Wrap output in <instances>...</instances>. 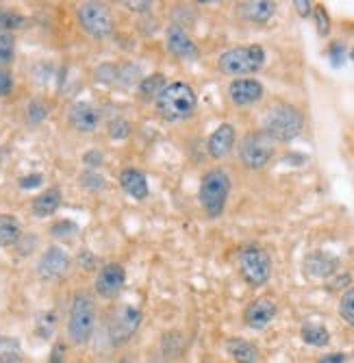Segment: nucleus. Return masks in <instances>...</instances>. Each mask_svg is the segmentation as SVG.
I'll return each mask as SVG.
<instances>
[{
	"instance_id": "nucleus-1",
	"label": "nucleus",
	"mask_w": 354,
	"mask_h": 363,
	"mask_svg": "<svg viewBox=\"0 0 354 363\" xmlns=\"http://www.w3.org/2000/svg\"><path fill=\"white\" fill-rule=\"evenodd\" d=\"M96 324H98V309H96L93 296L85 289L76 291L70 301L68 320H66L68 342L76 348L87 346L96 333Z\"/></svg>"
},
{
	"instance_id": "nucleus-2",
	"label": "nucleus",
	"mask_w": 354,
	"mask_h": 363,
	"mask_svg": "<svg viewBox=\"0 0 354 363\" xmlns=\"http://www.w3.org/2000/svg\"><path fill=\"white\" fill-rule=\"evenodd\" d=\"M198 96L189 83L174 81L168 83V87L161 91V96L154 101L156 113L168 122H183L196 113Z\"/></svg>"
},
{
	"instance_id": "nucleus-3",
	"label": "nucleus",
	"mask_w": 354,
	"mask_h": 363,
	"mask_svg": "<svg viewBox=\"0 0 354 363\" xmlns=\"http://www.w3.org/2000/svg\"><path fill=\"white\" fill-rule=\"evenodd\" d=\"M263 133L272 142H294L304 128V116L298 107L289 103H276L263 116Z\"/></svg>"
},
{
	"instance_id": "nucleus-4",
	"label": "nucleus",
	"mask_w": 354,
	"mask_h": 363,
	"mask_svg": "<svg viewBox=\"0 0 354 363\" xmlns=\"http://www.w3.org/2000/svg\"><path fill=\"white\" fill-rule=\"evenodd\" d=\"M231 196V174L224 168H211L209 172H205L202 181H200V189H198V198L200 205L205 209V213L209 218H219L227 209Z\"/></svg>"
},
{
	"instance_id": "nucleus-5",
	"label": "nucleus",
	"mask_w": 354,
	"mask_h": 363,
	"mask_svg": "<svg viewBox=\"0 0 354 363\" xmlns=\"http://www.w3.org/2000/svg\"><path fill=\"white\" fill-rule=\"evenodd\" d=\"M266 65V48L259 44L237 46L227 52H222L217 59V68L227 77H248L256 74Z\"/></svg>"
},
{
	"instance_id": "nucleus-6",
	"label": "nucleus",
	"mask_w": 354,
	"mask_h": 363,
	"mask_svg": "<svg viewBox=\"0 0 354 363\" xmlns=\"http://www.w3.org/2000/svg\"><path fill=\"white\" fill-rule=\"evenodd\" d=\"M239 274L250 287H263L272 277V257L261 246H244L237 255Z\"/></svg>"
},
{
	"instance_id": "nucleus-7",
	"label": "nucleus",
	"mask_w": 354,
	"mask_h": 363,
	"mask_svg": "<svg viewBox=\"0 0 354 363\" xmlns=\"http://www.w3.org/2000/svg\"><path fill=\"white\" fill-rule=\"evenodd\" d=\"M79 26L93 40H105L113 33L111 9L103 3H81L76 7Z\"/></svg>"
},
{
	"instance_id": "nucleus-8",
	"label": "nucleus",
	"mask_w": 354,
	"mask_h": 363,
	"mask_svg": "<svg viewBox=\"0 0 354 363\" xmlns=\"http://www.w3.org/2000/svg\"><path fill=\"white\" fill-rule=\"evenodd\" d=\"M274 157V142L263 133H248L239 144V161L248 170H263Z\"/></svg>"
},
{
	"instance_id": "nucleus-9",
	"label": "nucleus",
	"mask_w": 354,
	"mask_h": 363,
	"mask_svg": "<svg viewBox=\"0 0 354 363\" xmlns=\"http://www.w3.org/2000/svg\"><path fill=\"white\" fill-rule=\"evenodd\" d=\"M142 320H144V313L137 307H131V305H124L118 311H113L111 320H109V326H107L109 342L113 346L128 344L135 337V333L139 331Z\"/></svg>"
},
{
	"instance_id": "nucleus-10",
	"label": "nucleus",
	"mask_w": 354,
	"mask_h": 363,
	"mask_svg": "<svg viewBox=\"0 0 354 363\" xmlns=\"http://www.w3.org/2000/svg\"><path fill=\"white\" fill-rule=\"evenodd\" d=\"M35 268H38V277L42 281H50V283L52 281H61V279L68 277V272L72 268V259L61 246L52 244V246H48L40 255Z\"/></svg>"
},
{
	"instance_id": "nucleus-11",
	"label": "nucleus",
	"mask_w": 354,
	"mask_h": 363,
	"mask_svg": "<svg viewBox=\"0 0 354 363\" xmlns=\"http://www.w3.org/2000/svg\"><path fill=\"white\" fill-rule=\"evenodd\" d=\"M126 285V270L122 263L118 261H109L105 266L98 270L96 274V281H93V291L101 296V298H107V301H113L122 294Z\"/></svg>"
},
{
	"instance_id": "nucleus-12",
	"label": "nucleus",
	"mask_w": 354,
	"mask_h": 363,
	"mask_svg": "<svg viewBox=\"0 0 354 363\" xmlns=\"http://www.w3.org/2000/svg\"><path fill=\"white\" fill-rule=\"evenodd\" d=\"M166 48L174 55V57H178V59H187V61H194V59H198V46H196V42H194V38L189 35V30L183 26V24H178V22H174V24H170L168 26V30H166Z\"/></svg>"
},
{
	"instance_id": "nucleus-13",
	"label": "nucleus",
	"mask_w": 354,
	"mask_h": 363,
	"mask_svg": "<svg viewBox=\"0 0 354 363\" xmlns=\"http://www.w3.org/2000/svg\"><path fill=\"white\" fill-rule=\"evenodd\" d=\"M278 313V305L270 296H261V298H254L246 309H244V322L250 326L252 331H263L266 326L272 324V320Z\"/></svg>"
},
{
	"instance_id": "nucleus-14",
	"label": "nucleus",
	"mask_w": 354,
	"mask_h": 363,
	"mask_svg": "<svg viewBox=\"0 0 354 363\" xmlns=\"http://www.w3.org/2000/svg\"><path fill=\"white\" fill-rule=\"evenodd\" d=\"M68 122L76 133L87 135L101 126V111H98V107H93L87 101H76L68 109Z\"/></svg>"
},
{
	"instance_id": "nucleus-15",
	"label": "nucleus",
	"mask_w": 354,
	"mask_h": 363,
	"mask_svg": "<svg viewBox=\"0 0 354 363\" xmlns=\"http://www.w3.org/2000/svg\"><path fill=\"white\" fill-rule=\"evenodd\" d=\"M266 96V87L256 79H233L229 85V98L237 107L256 105Z\"/></svg>"
},
{
	"instance_id": "nucleus-16",
	"label": "nucleus",
	"mask_w": 354,
	"mask_h": 363,
	"mask_svg": "<svg viewBox=\"0 0 354 363\" xmlns=\"http://www.w3.org/2000/svg\"><path fill=\"white\" fill-rule=\"evenodd\" d=\"M337 270H339V259L331 252L315 250L304 257V272L311 279H329L337 274Z\"/></svg>"
},
{
	"instance_id": "nucleus-17",
	"label": "nucleus",
	"mask_w": 354,
	"mask_h": 363,
	"mask_svg": "<svg viewBox=\"0 0 354 363\" xmlns=\"http://www.w3.org/2000/svg\"><path fill=\"white\" fill-rule=\"evenodd\" d=\"M235 126L229 124V122H224L219 124L213 133L209 135L207 140V150L213 159H224L227 155H231V150L235 148Z\"/></svg>"
},
{
	"instance_id": "nucleus-18",
	"label": "nucleus",
	"mask_w": 354,
	"mask_h": 363,
	"mask_svg": "<svg viewBox=\"0 0 354 363\" xmlns=\"http://www.w3.org/2000/svg\"><path fill=\"white\" fill-rule=\"evenodd\" d=\"M61 187H46L44 191H40L35 198H33V203H30V211H33L35 218L44 220V218H50L59 211L61 207Z\"/></svg>"
},
{
	"instance_id": "nucleus-19",
	"label": "nucleus",
	"mask_w": 354,
	"mask_h": 363,
	"mask_svg": "<svg viewBox=\"0 0 354 363\" xmlns=\"http://www.w3.org/2000/svg\"><path fill=\"white\" fill-rule=\"evenodd\" d=\"M120 187L135 198V201H146L148 194H150V187H148V181H146V174L137 168H124L120 172Z\"/></svg>"
},
{
	"instance_id": "nucleus-20",
	"label": "nucleus",
	"mask_w": 354,
	"mask_h": 363,
	"mask_svg": "<svg viewBox=\"0 0 354 363\" xmlns=\"http://www.w3.org/2000/svg\"><path fill=\"white\" fill-rule=\"evenodd\" d=\"M239 13L248 22L266 24L276 13V3H272V0H248V3L239 5Z\"/></svg>"
},
{
	"instance_id": "nucleus-21",
	"label": "nucleus",
	"mask_w": 354,
	"mask_h": 363,
	"mask_svg": "<svg viewBox=\"0 0 354 363\" xmlns=\"http://www.w3.org/2000/svg\"><path fill=\"white\" fill-rule=\"evenodd\" d=\"M227 352L231 354V359L235 363H256L261 359V352L256 348V344H252L250 340L244 337H231L227 340Z\"/></svg>"
},
{
	"instance_id": "nucleus-22",
	"label": "nucleus",
	"mask_w": 354,
	"mask_h": 363,
	"mask_svg": "<svg viewBox=\"0 0 354 363\" xmlns=\"http://www.w3.org/2000/svg\"><path fill=\"white\" fill-rule=\"evenodd\" d=\"M22 240V224L13 213H0V248H11Z\"/></svg>"
},
{
	"instance_id": "nucleus-23",
	"label": "nucleus",
	"mask_w": 354,
	"mask_h": 363,
	"mask_svg": "<svg viewBox=\"0 0 354 363\" xmlns=\"http://www.w3.org/2000/svg\"><path fill=\"white\" fill-rule=\"evenodd\" d=\"M300 340L307 344V346H313V348H324L331 344V333L326 326L321 324H315V322H309L300 328Z\"/></svg>"
},
{
	"instance_id": "nucleus-24",
	"label": "nucleus",
	"mask_w": 354,
	"mask_h": 363,
	"mask_svg": "<svg viewBox=\"0 0 354 363\" xmlns=\"http://www.w3.org/2000/svg\"><path fill=\"white\" fill-rule=\"evenodd\" d=\"M22 342L13 335H0V363H24Z\"/></svg>"
},
{
	"instance_id": "nucleus-25",
	"label": "nucleus",
	"mask_w": 354,
	"mask_h": 363,
	"mask_svg": "<svg viewBox=\"0 0 354 363\" xmlns=\"http://www.w3.org/2000/svg\"><path fill=\"white\" fill-rule=\"evenodd\" d=\"M168 87V81L166 77L161 74V72H154L150 77H144L139 81V96L144 98V101H156V98L161 96V91H164Z\"/></svg>"
},
{
	"instance_id": "nucleus-26",
	"label": "nucleus",
	"mask_w": 354,
	"mask_h": 363,
	"mask_svg": "<svg viewBox=\"0 0 354 363\" xmlns=\"http://www.w3.org/2000/svg\"><path fill=\"white\" fill-rule=\"evenodd\" d=\"M13 59H16V35L9 30H0V68H7Z\"/></svg>"
},
{
	"instance_id": "nucleus-27",
	"label": "nucleus",
	"mask_w": 354,
	"mask_h": 363,
	"mask_svg": "<svg viewBox=\"0 0 354 363\" xmlns=\"http://www.w3.org/2000/svg\"><path fill=\"white\" fill-rule=\"evenodd\" d=\"M26 24V18L13 9H7V7H0V30H18Z\"/></svg>"
},
{
	"instance_id": "nucleus-28",
	"label": "nucleus",
	"mask_w": 354,
	"mask_h": 363,
	"mask_svg": "<svg viewBox=\"0 0 354 363\" xmlns=\"http://www.w3.org/2000/svg\"><path fill=\"white\" fill-rule=\"evenodd\" d=\"M341 320L354 328V287H350L348 291L341 294V298H339V307H337Z\"/></svg>"
},
{
	"instance_id": "nucleus-29",
	"label": "nucleus",
	"mask_w": 354,
	"mask_h": 363,
	"mask_svg": "<svg viewBox=\"0 0 354 363\" xmlns=\"http://www.w3.org/2000/svg\"><path fill=\"white\" fill-rule=\"evenodd\" d=\"M24 116H26L28 124H42L48 118V105L44 101H40V98H33V101H28Z\"/></svg>"
},
{
	"instance_id": "nucleus-30",
	"label": "nucleus",
	"mask_w": 354,
	"mask_h": 363,
	"mask_svg": "<svg viewBox=\"0 0 354 363\" xmlns=\"http://www.w3.org/2000/svg\"><path fill=\"white\" fill-rule=\"evenodd\" d=\"M76 233H79V224L72 220H57L50 226V235L55 240H72Z\"/></svg>"
},
{
	"instance_id": "nucleus-31",
	"label": "nucleus",
	"mask_w": 354,
	"mask_h": 363,
	"mask_svg": "<svg viewBox=\"0 0 354 363\" xmlns=\"http://www.w3.org/2000/svg\"><path fill=\"white\" fill-rule=\"evenodd\" d=\"M79 181H81V185L87 189V191H103L105 187H107V181H105V177L98 172V170H85L81 177H79Z\"/></svg>"
},
{
	"instance_id": "nucleus-32",
	"label": "nucleus",
	"mask_w": 354,
	"mask_h": 363,
	"mask_svg": "<svg viewBox=\"0 0 354 363\" xmlns=\"http://www.w3.org/2000/svg\"><path fill=\"white\" fill-rule=\"evenodd\" d=\"M131 130H133V124L128 122L126 118L118 116L109 122V138L120 142V140H126L128 135H131Z\"/></svg>"
},
{
	"instance_id": "nucleus-33",
	"label": "nucleus",
	"mask_w": 354,
	"mask_h": 363,
	"mask_svg": "<svg viewBox=\"0 0 354 363\" xmlns=\"http://www.w3.org/2000/svg\"><path fill=\"white\" fill-rule=\"evenodd\" d=\"M55 328H57V313L55 311H46L38 318V335L42 340H50L55 335Z\"/></svg>"
},
{
	"instance_id": "nucleus-34",
	"label": "nucleus",
	"mask_w": 354,
	"mask_h": 363,
	"mask_svg": "<svg viewBox=\"0 0 354 363\" xmlns=\"http://www.w3.org/2000/svg\"><path fill=\"white\" fill-rule=\"evenodd\" d=\"M313 18H315V28H317V35L319 38H326L329 33H331V16H329V11L321 7V5H317L315 9H313Z\"/></svg>"
},
{
	"instance_id": "nucleus-35",
	"label": "nucleus",
	"mask_w": 354,
	"mask_h": 363,
	"mask_svg": "<svg viewBox=\"0 0 354 363\" xmlns=\"http://www.w3.org/2000/svg\"><path fill=\"white\" fill-rule=\"evenodd\" d=\"M348 59V50H346V44L343 42H333L329 46V61L333 68H341V65L346 63Z\"/></svg>"
},
{
	"instance_id": "nucleus-36",
	"label": "nucleus",
	"mask_w": 354,
	"mask_h": 363,
	"mask_svg": "<svg viewBox=\"0 0 354 363\" xmlns=\"http://www.w3.org/2000/svg\"><path fill=\"white\" fill-rule=\"evenodd\" d=\"M118 79H120V70L111 63H105L96 70V81H101V83H115Z\"/></svg>"
},
{
	"instance_id": "nucleus-37",
	"label": "nucleus",
	"mask_w": 354,
	"mask_h": 363,
	"mask_svg": "<svg viewBox=\"0 0 354 363\" xmlns=\"http://www.w3.org/2000/svg\"><path fill=\"white\" fill-rule=\"evenodd\" d=\"M83 163L87 166V170H98L105 163V155L101 150H87L83 155Z\"/></svg>"
},
{
	"instance_id": "nucleus-38",
	"label": "nucleus",
	"mask_w": 354,
	"mask_h": 363,
	"mask_svg": "<svg viewBox=\"0 0 354 363\" xmlns=\"http://www.w3.org/2000/svg\"><path fill=\"white\" fill-rule=\"evenodd\" d=\"M44 185V174L42 172H30V174H24L20 179V187L22 189H38Z\"/></svg>"
},
{
	"instance_id": "nucleus-39",
	"label": "nucleus",
	"mask_w": 354,
	"mask_h": 363,
	"mask_svg": "<svg viewBox=\"0 0 354 363\" xmlns=\"http://www.w3.org/2000/svg\"><path fill=\"white\" fill-rule=\"evenodd\" d=\"M13 91V74L7 68H0V98H5Z\"/></svg>"
},
{
	"instance_id": "nucleus-40",
	"label": "nucleus",
	"mask_w": 354,
	"mask_h": 363,
	"mask_svg": "<svg viewBox=\"0 0 354 363\" xmlns=\"http://www.w3.org/2000/svg\"><path fill=\"white\" fill-rule=\"evenodd\" d=\"M48 363H66V344L55 342L48 354Z\"/></svg>"
},
{
	"instance_id": "nucleus-41",
	"label": "nucleus",
	"mask_w": 354,
	"mask_h": 363,
	"mask_svg": "<svg viewBox=\"0 0 354 363\" xmlns=\"http://www.w3.org/2000/svg\"><path fill=\"white\" fill-rule=\"evenodd\" d=\"M122 5L133 13H148L152 9V3H148V0H142V3H131V0H126Z\"/></svg>"
},
{
	"instance_id": "nucleus-42",
	"label": "nucleus",
	"mask_w": 354,
	"mask_h": 363,
	"mask_svg": "<svg viewBox=\"0 0 354 363\" xmlns=\"http://www.w3.org/2000/svg\"><path fill=\"white\" fill-rule=\"evenodd\" d=\"M294 7H296V11H298V16H300V18H309V16H313V3H309V0H296Z\"/></svg>"
},
{
	"instance_id": "nucleus-43",
	"label": "nucleus",
	"mask_w": 354,
	"mask_h": 363,
	"mask_svg": "<svg viewBox=\"0 0 354 363\" xmlns=\"http://www.w3.org/2000/svg\"><path fill=\"white\" fill-rule=\"evenodd\" d=\"M317 363H348V357L343 352H331V354H324Z\"/></svg>"
},
{
	"instance_id": "nucleus-44",
	"label": "nucleus",
	"mask_w": 354,
	"mask_h": 363,
	"mask_svg": "<svg viewBox=\"0 0 354 363\" xmlns=\"http://www.w3.org/2000/svg\"><path fill=\"white\" fill-rule=\"evenodd\" d=\"M118 363H131V361H128V359H126V357H124V359H120V361H118Z\"/></svg>"
},
{
	"instance_id": "nucleus-45",
	"label": "nucleus",
	"mask_w": 354,
	"mask_h": 363,
	"mask_svg": "<svg viewBox=\"0 0 354 363\" xmlns=\"http://www.w3.org/2000/svg\"><path fill=\"white\" fill-rule=\"evenodd\" d=\"M350 59L354 61V48H352V52H350Z\"/></svg>"
}]
</instances>
